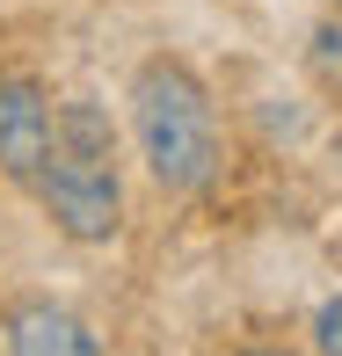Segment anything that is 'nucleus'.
I'll return each instance as SVG.
<instances>
[{"instance_id": "423d86ee", "label": "nucleus", "mask_w": 342, "mask_h": 356, "mask_svg": "<svg viewBox=\"0 0 342 356\" xmlns=\"http://www.w3.org/2000/svg\"><path fill=\"white\" fill-rule=\"evenodd\" d=\"M313 58L328 73H342V22H320V37H313Z\"/></svg>"}, {"instance_id": "f257e3e1", "label": "nucleus", "mask_w": 342, "mask_h": 356, "mask_svg": "<svg viewBox=\"0 0 342 356\" xmlns=\"http://www.w3.org/2000/svg\"><path fill=\"white\" fill-rule=\"evenodd\" d=\"M37 197L52 225L80 248H102L117 240L124 225V182H117V138H109V117L95 102H66L59 109V138H52V160L37 175Z\"/></svg>"}, {"instance_id": "f03ea898", "label": "nucleus", "mask_w": 342, "mask_h": 356, "mask_svg": "<svg viewBox=\"0 0 342 356\" xmlns=\"http://www.w3.org/2000/svg\"><path fill=\"white\" fill-rule=\"evenodd\" d=\"M132 131L160 189H204L219 175V117L182 58H146L132 80Z\"/></svg>"}, {"instance_id": "39448f33", "label": "nucleus", "mask_w": 342, "mask_h": 356, "mask_svg": "<svg viewBox=\"0 0 342 356\" xmlns=\"http://www.w3.org/2000/svg\"><path fill=\"white\" fill-rule=\"evenodd\" d=\"M313 349H320V356H342V298H328V305L313 313Z\"/></svg>"}, {"instance_id": "7ed1b4c3", "label": "nucleus", "mask_w": 342, "mask_h": 356, "mask_svg": "<svg viewBox=\"0 0 342 356\" xmlns=\"http://www.w3.org/2000/svg\"><path fill=\"white\" fill-rule=\"evenodd\" d=\"M52 138H59V117L44 102V88L29 73H8L0 80V175L37 189L44 160H52Z\"/></svg>"}, {"instance_id": "0eeeda50", "label": "nucleus", "mask_w": 342, "mask_h": 356, "mask_svg": "<svg viewBox=\"0 0 342 356\" xmlns=\"http://www.w3.org/2000/svg\"><path fill=\"white\" fill-rule=\"evenodd\" d=\"M240 356H291V349H240Z\"/></svg>"}, {"instance_id": "20e7f679", "label": "nucleus", "mask_w": 342, "mask_h": 356, "mask_svg": "<svg viewBox=\"0 0 342 356\" xmlns=\"http://www.w3.org/2000/svg\"><path fill=\"white\" fill-rule=\"evenodd\" d=\"M0 334H8V356H109L102 342H95L88 320L66 313V305H52V298H22V305H8Z\"/></svg>"}, {"instance_id": "6e6552de", "label": "nucleus", "mask_w": 342, "mask_h": 356, "mask_svg": "<svg viewBox=\"0 0 342 356\" xmlns=\"http://www.w3.org/2000/svg\"><path fill=\"white\" fill-rule=\"evenodd\" d=\"M335 168H342V131H335Z\"/></svg>"}]
</instances>
